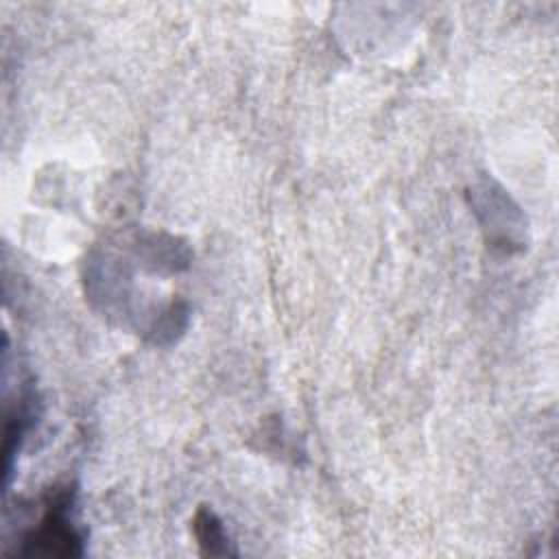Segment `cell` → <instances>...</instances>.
<instances>
[{"label": "cell", "instance_id": "7a4b0ae2", "mask_svg": "<svg viewBox=\"0 0 559 559\" xmlns=\"http://www.w3.org/2000/svg\"><path fill=\"white\" fill-rule=\"evenodd\" d=\"M72 509V491L70 489H55L48 498L46 513L39 526L26 535L24 552H41L55 557H76L83 552V537L74 528L70 520Z\"/></svg>", "mask_w": 559, "mask_h": 559}, {"label": "cell", "instance_id": "277c9868", "mask_svg": "<svg viewBox=\"0 0 559 559\" xmlns=\"http://www.w3.org/2000/svg\"><path fill=\"white\" fill-rule=\"evenodd\" d=\"M192 528H194V535H197V542H199L203 555H212V557L234 555L229 535L225 533L221 520L210 509L201 507L197 511Z\"/></svg>", "mask_w": 559, "mask_h": 559}, {"label": "cell", "instance_id": "6da1fadb", "mask_svg": "<svg viewBox=\"0 0 559 559\" xmlns=\"http://www.w3.org/2000/svg\"><path fill=\"white\" fill-rule=\"evenodd\" d=\"M472 207L491 247H500L502 251H513L522 247L524 221L520 207L496 181L489 179L474 186Z\"/></svg>", "mask_w": 559, "mask_h": 559}, {"label": "cell", "instance_id": "3957f363", "mask_svg": "<svg viewBox=\"0 0 559 559\" xmlns=\"http://www.w3.org/2000/svg\"><path fill=\"white\" fill-rule=\"evenodd\" d=\"M131 255L148 273L170 275L190 264V249L164 231H138L131 236Z\"/></svg>", "mask_w": 559, "mask_h": 559}]
</instances>
